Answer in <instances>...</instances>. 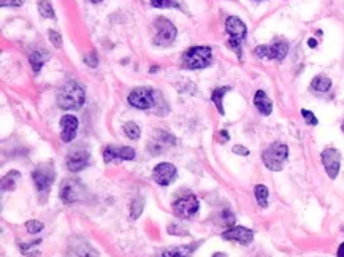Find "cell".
Returning a JSON list of instances; mask_svg holds the SVG:
<instances>
[{
    "instance_id": "1",
    "label": "cell",
    "mask_w": 344,
    "mask_h": 257,
    "mask_svg": "<svg viewBox=\"0 0 344 257\" xmlns=\"http://www.w3.org/2000/svg\"><path fill=\"white\" fill-rule=\"evenodd\" d=\"M86 92L76 81H67L57 92V107L62 110H80L84 105Z\"/></svg>"
},
{
    "instance_id": "36",
    "label": "cell",
    "mask_w": 344,
    "mask_h": 257,
    "mask_svg": "<svg viewBox=\"0 0 344 257\" xmlns=\"http://www.w3.org/2000/svg\"><path fill=\"white\" fill-rule=\"evenodd\" d=\"M232 151H233V154H238V156H243V157L249 156V149L246 146H243V145H235L232 148Z\"/></svg>"
},
{
    "instance_id": "26",
    "label": "cell",
    "mask_w": 344,
    "mask_h": 257,
    "mask_svg": "<svg viewBox=\"0 0 344 257\" xmlns=\"http://www.w3.org/2000/svg\"><path fill=\"white\" fill-rule=\"evenodd\" d=\"M143 210H145V198L138 195V197H135L132 200V205H130V219L137 221L141 216Z\"/></svg>"
},
{
    "instance_id": "30",
    "label": "cell",
    "mask_w": 344,
    "mask_h": 257,
    "mask_svg": "<svg viewBox=\"0 0 344 257\" xmlns=\"http://www.w3.org/2000/svg\"><path fill=\"white\" fill-rule=\"evenodd\" d=\"M43 228H45V224L41 221H37V219H31L25 222V230L29 234H40Z\"/></svg>"
},
{
    "instance_id": "23",
    "label": "cell",
    "mask_w": 344,
    "mask_h": 257,
    "mask_svg": "<svg viewBox=\"0 0 344 257\" xmlns=\"http://www.w3.org/2000/svg\"><path fill=\"white\" fill-rule=\"evenodd\" d=\"M232 88L230 86H224V88H218V89H214L213 91V94H211V102L216 105V108H218V111H219V114H225V110H224V105H222V98H224V95L230 91Z\"/></svg>"
},
{
    "instance_id": "39",
    "label": "cell",
    "mask_w": 344,
    "mask_h": 257,
    "mask_svg": "<svg viewBox=\"0 0 344 257\" xmlns=\"http://www.w3.org/2000/svg\"><path fill=\"white\" fill-rule=\"evenodd\" d=\"M336 257H344V241L339 245L338 251H336Z\"/></svg>"
},
{
    "instance_id": "24",
    "label": "cell",
    "mask_w": 344,
    "mask_h": 257,
    "mask_svg": "<svg viewBox=\"0 0 344 257\" xmlns=\"http://www.w3.org/2000/svg\"><path fill=\"white\" fill-rule=\"evenodd\" d=\"M254 195H255V200H257V203H259L260 208H267L268 207V195H270V192H268V188L265 184H257L254 188Z\"/></svg>"
},
{
    "instance_id": "5",
    "label": "cell",
    "mask_w": 344,
    "mask_h": 257,
    "mask_svg": "<svg viewBox=\"0 0 344 257\" xmlns=\"http://www.w3.org/2000/svg\"><path fill=\"white\" fill-rule=\"evenodd\" d=\"M152 27H154V38H152L154 46L168 48L173 45L176 40V35H178V31H176L175 24L170 19L162 18V16L157 18L154 21Z\"/></svg>"
},
{
    "instance_id": "20",
    "label": "cell",
    "mask_w": 344,
    "mask_h": 257,
    "mask_svg": "<svg viewBox=\"0 0 344 257\" xmlns=\"http://www.w3.org/2000/svg\"><path fill=\"white\" fill-rule=\"evenodd\" d=\"M49 57H51V54L46 49H34V51H31V54H29V62H31L35 75L40 73L41 67L45 65V62L49 59Z\"/></svg>"
},
{
    "instance_id": "21",
    "label": "cell",
    "mask_w": 344,
    "mask_h": 257,
    "mask_svg": "<svg viewBox=\"0 0 344 257\" xmlns=\"http://www.w3.org/2000/svg\"><path fill=\"white\" fill-rule=\"evenodd\" d=\"M311 89L314 92H319V94H325L332 89V80L328 78L327 75H317L314 76L312 81H311Z\"/></svg>"
},
{
    "instance_id": "41",
    "label": "cell",
    "mask_w": 344,
    "mask_h": 257,
    "mask_svg": "<svg viewBox=\"0 0 344 257\" xmlns=\"http://www.w3.org/2000/svg\"><path fill=\"white\" fill-rule=\"evenodd\" d=\"M211 257H227V254H224V252H214Z\"/></svg>"
},
{
    "instance_id": "16",
    "label": "cell",
    "mask_w": 344,
    "mask_h": 257,
    "mask_svg": "<svg viewBox=\"0 0 344 257\" xmlns=\"http://www.w3.org/2000/svg\"><path fill=\"white\" fill-rule=\"evenodd\" d=\"M67 257H98V252L81 237H73L68 243Z\"/></svg>"
},
{
    "instance_id": "34",
    "label": "cell",
    "mask_w": 344,
    "mask_h": 257,
    "mask_svg": "<svg viewBox=\"0 0 344 257\" xmlns=\"http://www.w3.org/2000/svg\"><path fill=\"white\" fill-rule=\"evenodd\" d=\"M48 37H49L51 43H52L56 48H61L62 46V35L59 32H56V31H52V29H49V31H48Z\"/></svg>"
},
{
    "instance_id": "42",
    "label": "cell",
    "mask_w": 344,
    "mask_h": 257,
    "mask_svg": "<svg viewBox=\"0 0 344 257\" xmlns=\"http://www.w3.org/2000/svg\"><path fill=\"white\" fill-rule=\"evenodd\" d=\"M92 4H100V2H103V0H91Z\"/></svg>"
},
{
    "instance_id": "38",
    "label": "cell",
    "mask_w": 344,
    "mask_h": 257,
    "mask_svg": "<svg viewBox=\"0 0 344 257\" xmlns=\"http://www.w3.org/2000/svg\"><path fill=\"white\" fill-rule=\"evenodd\" d=\"M219 135H221V138H222V143H225V141L230 140V135H228V132H227V131H222Z\"/></svg>"
},
{
    "instance_id": "31",
    "label": "cell",
    "mask_w": 344,
    "mask_h": 257,
    "mask_svg": "<svg viewBox=\"0 0 344 257\" xmlns=\"http://www.w3.org/2000/svg\"><path fill=\"white\" fill-rule=\"evenodd\" d=\"M151 5L154 8H179L176 0H151Z\"/></svg>"
},
{
    "instance_id": "37",
    "label": "cell",
    "mask_w": 344,
    "mask_h": 257,
    "mask_svg": "<svg viewBox=\"0 0 344 257\" xmlns=\"http://www.w3.org/2000/svg\"><path fill=\"white\" fill-rule=\"evenodd\" d=\"M24 4V0H0L2 7H21Z\"/></svg>"
},
{
    "instance_id": "28",
    "label": "cell",
    "mask_w": 344,
    "mask_h": 257,
    "mask_svg": "<svg viewBox=\"0 0 344 257\" xmlns=\"http://www.w3.org/2000/svg\"><path fill=\"white\" fill-rule=\"evenodd\" d=\"M38 11L43 18L56 19V13H54V8H52L49 0H38Z\"/></svg>"
},
{
    "instance_id": "10",
    "label": "cell",
    "mask_w": 344,
    "mask_h": 257,
    "mask_svg": "<svg viewBox=\"0 0 344 257\" xmlns=\"http://www.w3.org/2000/svg\"><path fill=\"white\" fill-rule=\"evenodd\" d=\"M127 102L137 110H149L155 105V94L149 88H135L128 94Z\"/></svg>"
},
{
    "instance_id": "11",
    "label": "cell",
    "mask_w": 344,
    "mask_h": 257,
    "mask_svg": "<svg viewBox=\"0 0 344 257\" xmlns=\"http://www.w3.org/2000/svg\"><path fill=\"white\" fill-rule=\"evenodd\" d=\"M321 161L330 179H336L341 170V154L336 148L328 146L321 152Z\"/></svg>"
},
{
    "instance_id": "13",
    "label": "cell",
    "mask_w": 344,
    "mask_h": 257,
    "mask_svg": "<svg viewBox=\"0 0 344 257\" xmlns=\"http://www.w3.org/2000/svg\"><path fill=\"white\" fill-rule=\"evenodd\" d=\"M176 176H178V170L170 162L157 164L152 170V179L159 186H170L171 183H175Z\"/></svg>"
},
{
    "instance_id": "33",
    "label": "cell",
    "mask_w": 344,
    "mask_h": 257,
    "mask_svg": "<svg viewBox=\"0 0 344 257\" xmlns=\"http://www.w3.org/2000/svg\"><path fill=\"white\" fill-rule=\"evenodd\" d=\"M83 61H84V64L88 65V67L95 68V67L98 65V56H97L95 51H89L88 54H86V56L83 57Z\"/></svg>"
},
{
    "instance_id": "3",
    "label": "cell",
    "mask_w": 344,
    "mask_h": 257,
    "mask_svg": "<svg viewBox=\"0 0 344 257\" xmlns=\"http://www.w3.org/2000/svg\"><path fill=\"white\" fill-rule=\"evenodd\" d=\"M225 32L228 35V48L233 49L238 57L241 59V49H243V43H245L246 37H248V27L243 22L238 16H228L225 19Z\"/></svg>"
},
{
    "instance_id": "14",
    "label": "cell",
    "mask_w": 344,
    "mask_h": 257,
    "mask_svg": "<svg viewBox=\"0 0 344 257\" xmlns=\"http://www.w3.org/2000/svg\"><path fill=\"white\" fill-rule=\"evenodd\" d=\"M221 237L227 241H236L243 246H248L254 241V230H251L248 227H243V225H233V227H228L227 230H224Z\"/></svg>"
},
{
    "instance_id": "22",
    "label": "cell",
    "mask_w": 344,
    "mask_h": 257,
    "mask_svg": "<svg viewBox=\"0 0 344 257\" xmlns=\"http://www.w3.org/2000/svg\"><path fill=\"white\" fill-rule=\"evenodd\" d=\"M18 179H21V173L18 170H10L8 173L2 178V191L4 192H11L16 189Z\"/></svg>"
},
{
    "instance_id": "4",
    "label": "cell",
    "mask_w": 344,
    "mask_h": 257,
    "mask_svg": "<svg viewBox=\"0 0 344 257\" xmlns=\"http://www.w3.org/2000/svg\"><path fill=\"white\" fill-rule=\"evenodd\" d=\"M213 64V49L209 46H192L181 57L182 68L198 70L206 68Z\"/></svg>"
},
{
    "instance_id": "18",
    "label": "cell",
    "mask_w": 344,
    "mask_h": 257,
    "mask_svg": "<svg viewBox=\"0 0 344 257\" xmlns=\"http://www.w3.org/2000/svg\"><path fill=\"white\" fill-rule=\"evenodd\" d=\"M254 107L257 108L262 116H270L271 111H273V102L268 97V94L262 89H259L254 95Z\"/></svg>"
},
{
    "instance_id": "12",
    "label": "cell",
    "mask_w": 344,
    "mask_h": 257,
    "mask_svg": "<svg viewBox=\"0 0 344 257\" xmlns=\"http://www.w3.org/2000/svg\"><path fill=\"white\" fill-rule=\"evenodd\" d=\"M137 157V151L130 146H107L103 151L105 164H118L124 161H134Z\"/></svg>"
},
{
    "instance_id": "32",
    "label": "cell",
    "mask_w": 344,
    "mask_h": 257,
    "mask_svg": "<svg viewBox=\"0 0 344 257\" xmlns=\"http://www.w3.org/2000/svg\"><path fill=\"white\" fill-rule=\"evenodd\" d=\"M300 113H302V118H303V121H305L308 125H317V124H319V119L316 118V114H314L312 111L303 108Z\"/></svg>"
},
{
    "instance_id": "17",
    "label": "cell",
    "mask_w": 344,
    "mask_h": 257,
    "mask_svg": "<svg viewBox=\"0 0 344 257\" xmlns=\"http://www.w3.org/2000/svg\"><path fill=\"white\" fill-rule=\"evenodd\" d=\"M78 118L73 114H64L61 118V140L64 143H71L78 134Z\"/></svg>"
},
{
    "instance_id": "43",
    "label": "cell",
    "mask_w": 344,
    "mask_h": 257,
    "mask_svg": "<svg viewBox=\"0 0 344 257\" xmlns=\"http://www.w3.org/2000/svg\"><path fill=\"white\" fill-rule=\"evenodd\" d=\"M341 131H342V134H344V122L341 124Z\"/></svg>"
},
{
    "instance_id": "19",
    "label": "cell",
    "mask_w": 344,
    "mask_h": 257,
    "mask_svg": "<svg viewBox=\"0 0 344 257\" xmlns=\"http://www.w3.org/2000/svg\"><path fill=\"white\" fill-rule=\"evenodd\" d=\"M202 245V241H195L192 245L188 246H176V248H170L165 249L159 254V257H192L194 251Z\"/></svg>"
},
{
    "instance_id": "6",
    "label": "cell",
    "mask_w": 344,
    "mask_h": 257,
    "mask_svg": "<svg viewBox=\"0 0 344 257\" xmlns=\"http://www.w3.org/2000/svg\"><path fill=\"white\" fill-rule=\"evenodd\" d=\"M289 159V146L284 143H273L262 152V162L271 171H281Z\"/></svg>"
},
{
    "instance_id": "44",
    "label": "cell",
    "mask_w": 344,
    "mask_h": 257,
    "mask_svg": "<svg viewBox=\"0 0 344 257\" xmlns=\"http://www.w3.org/2000/svg\"><path fill=\"white\" fill-rule=\"evenodd\" d=\"M254 2H265V0H254Z\"/></svg>"
},
{
    "instance_id": "7",
    "label": "cell",
    "mask_w": 344,
    "mask_h": 257,
    "mask_svg": "<svg viewBox=\"0 0 344 257\" xmlns=\"http://www.w3.org/2000/svg\"><path fill=\"white\" fill-rule=\"evenodd\" d=\"M173 214L179 219H192L200 210V202L194 194H188L178 197L173 203H171Z\"/></svg>"
},
{
    "instance_id": "2",
    "label": "cell",
    "mask_w": 344,
    "mask_h": 257,
    "mask_svg": "<svg viewBox=\"0 0 344 257\" xmlns=\"http://www.w3.org/2000/svg\"><path fill=\"white\" fill-rule=\"evenodd\" d=\"M32 179H34V184H35V189L38 192L40 203H45L48 200V195H49L52 184H54V179H56V171H54L52 162L38 165L32 171Z\"/></svg>"
},
{
    "instance_id": "8",
    "label": "cell",
    "mask_w": 344,
    "mask_h": 257,
    "mask_svg": "<svg viewBox=\"0 0 344 257\" xmlns=\"http://www.w3.org/2000/svg\"><path fill=\"white\" fill-rule=\"evenodd\" d=\"M61 198L65 205H73L86 198V188L80 179H65L61 186Z\"/></svg>"
},
{
    "instance_id": "35",
    "label": "cell",
    "mask_w": 344,
    "mask_h": 257,
    "mask_svg": "<svg viewBox=\"0 0 344 257\" xmlns=\"http://www.w3.org/2000/svg\"><path fill=\"white\" fill-rule=\"evenodd\" d=\"M168 234L170 235H188V232H186V228L176 225V224H171L168 225Z\"/></svg>"
},
{
    "instance_id": "9",
    "label": "cell",
    "mask_w": 344,
    "mask_h": 257,
    "mask_svg": "<svg viewBox=\"0 0 344 257\" xmlns=\"http://www.w3.org/2000/svg\"><path fill=\"white\" fill-rule=\"evenodd\" d=\"M254 54L260 59H271V61H282L289 54V43L287 41H275L273 45H260L254 49Z\"/></svg>"
},
{
    "instance_id": "15",
    "label": "cell",
    "mask_w": 344,
    "mask_h": 257,
    "mask_svg": "<svg viewBox=\"0 0 344 257\" xmlns=\"http://www.w3.org/2000/svg\"><path fill=\"white\" fill-rule=\"evenodd\" d=\"M91 162V154L88 149H81V148H76L73 151H70L67 154V159H65V165L70 171H73V173H78V171L84 170L86 167L89 165Z\"/></svg>"
},
{
    "instance_id": "27",
    "label": "cell",
    "mask_w": 344,
    "mask_h": 257,
    "mask_svg": "<svg viewBox=\"0 0 344 257\" xmlns=\"http://www.w3.org/2000/svg\"><path fill=\"white\" fill-rule=\"evenodd\" d=\"M122 128H124V134L127 135V138H130V140H138V138L141 137V128H140V125H138L137 122H134V121L125 122V124L122 125Z\"/></svg>"
},
{
    "instance_id": "25",
    "label": "cell",
    "mask_w": 344,
    "mask_h": 257,
    "mask_svg": "<svg viewBox=\"0 0 344 257\" xmlns=\"http://www.w3.org/2000/svg\"><path fill=\"white\" fill-rule=\"evenodd\" d=\"M40 243H41V240L29 241V243H19V249L25 257H37L40 254V251H38Z\"/></svg>"
},
{
    "instance_id": "29",
    "label": "cell",
    "mask_w": 344,
    "mask_h": 257,
    "mask_svg": "<svg viewBox=\"0 0 344 257\" xmlns=\"http://www.w3.org/2000/svg\"><path fill=\"white\" fill-rule=\"evenodd\" d=\"M221 219H222V222H224L227 227H233V225H235V221H236L235 213H233L230 208H224V210H222V213H221Z\"/></svg>"
},
{
    "instance_id": "40",
    "label": "cell",
    "mask_w": 344,
    "mask_h": 257,
    "mask_svg": "<svg viewBox=\"0 0 344 257\" xmlns=\"http://www.w3.org/2000/svg\"><path fill=\"white\" fill-rule=\"evenodd\" d=\"M308 46H309V48H316V46H317V40H316V38H309V40H308Z\"/></svg>"
}]
</instances>
